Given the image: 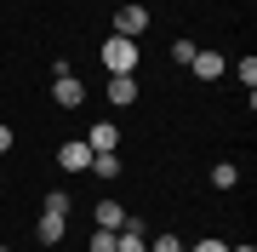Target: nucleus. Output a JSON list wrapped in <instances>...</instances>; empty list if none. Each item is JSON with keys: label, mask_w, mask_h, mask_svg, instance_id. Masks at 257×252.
Instances as JSON below:
<instances>
[{"label": "nucleus", "mask_w": 257, "mask_h": 252, "mask_svg": "<svg viewBox=\"0 0 257 252\" xmlns=\"http://www.w3.org/2000/svg\"><path fill=\"white\" fill-rule=\"evenodd\" d=\"M103 69H109V75H132V69H138V40L109 35L103 40Z\"/></svg>", "instance_id": "obj_1"}, {"label": "nucleus", "mask_w": 257, "mask_h": 252, "mask_svg": "<svg viewBox=\"0 0 257 252\" xmlns=\"http://www.w3.org/2000/svg\"><path fill=\"white\" fill-rule=\"evenodd\" d=\"M52 98L63 103V109H80V103H86V86L74 80V69H69V63H57V69H52Z\"/></svg>", "instance_id": "obj_2"}, {"label": "nucleus", "mask_w": 257, "mask_h": 252, "mask_svg": "<svg viewBox=\"0 0 257 252\" xmlns=\"http://www.w3.org/2000/svg\"><path fill=\"white\" fill-rule=\"evenodd\" d=\"M143 29H149V12H143V6H120V12H114V35L138 40Z\"/></svg>", "instance_id": "obj_3"}, {"label": "nucleus", "mask_w": 257, "mask_h": 252, "mask_svg": "<svg viewBox=\"0 0 257 252\" xmlns=\"http://www.w3.org/2000/svg\"><path fill=\"white\" fill-rule=\"evenodd\" d=\"M86 149H92V155H109V149H120V126H109V121H97L92 132H86Z\"/></svg>", "instance_id": "obj_4"}, {"label": "nucleus", "mask_w": 257, "mask_h": 252, "mask_svg": "<svg viewBox=\"0 0 257 252\" xmlns=\"http://www.w3.org/2000/svg\"><path fill=\"white\" fill-rule=\"evenodd\" d=\"M189 69H194V80H217L229 63H223V52H194V57H189Z\"/></svg>", "instance_id": "obj_5"}, {"label": "nucleus", "mask_w": 257, "mask_h": 252, "mask_svg": "<svg viewBox=\"0 0 257 252\" xmlns=\"http://www.w3.org/2000/svg\"><path fill=\"white\" fill-rule=\"evenodd\" d=\"M57 160H63L69 172H86V166H92V149H86V138H74V143H63V149H57Z\"/></svg>", "instance_id": "obj_6"}, {"label": "nucleus", "mask_w": 257, "mask_h": 252, "mask_svg": "<svg viewBox=\"0 0 257 252\" xmlns=\"http://www.w3.org/2000/svg\"><path fill=\"white\" fill-rule=\"evenodd\" d=\"M63 229H69V218H52V212H46V218L35 224V241H40V246H57V241H63Z\"/></svg>", "instance_id": "obj_7"}, {"label": "nucleus", "mask_w": 257, "mask_h": 252, "mask_svg": "<svg viewBox=\"0 0 257 252\" xmlns=\"http://www.w3.org/2000/svg\"><path fill=\"white\" fill-rule=\"evenodd\" d=\"M92 218H97V229H109V235H114L120 224H126V206H120V201H97V212H92Z\"/></svg>", "instance_id": "obj_8"}, {"label": "nucleus", "mask_w": 257, "mask_h": 252, "mask_svg": "<svg viewBox=\"0 0 257 252\" xmlns=\"http://www.w3.org/2000/svg\"><path fill=\"white\" fill-rule=\"evenodd\" d=\"M109 103H120V109L138 103V80H132V75H114V80H109Z\"/></svg>", "instance_id": "obj_9"}, {"label": "nucleus", "mask_w": 257, "mask_h": 252, "mask_svg": "<svg viewBox=\"0 0 257 252\" xmlns=\"http://www.w3.org/2000/svg\"><path fill=\"white\" fill-rule=\"evenodd\" d=\"M92 178H120V155L109 149V155H92V166H86Z\"/></svg>", "instance_id": "obj_10"}, {"label": "nucleus", "mask_w": 257, "mask_h": 252, "mask_svg": "<svg viewBox=\"0 0 257 252\" xmlns=\"http://www.w3.org/2000/svg\"><path fill=\"white\" fill-rule=\"evenodd\" d=\"M211 184H217V189H234L240 184V166H234V160H217V166H211Z\"/></svg>", "instance_id": "obj_11"}, {"label": "nucleus", "mask_w": 257, "mask_h": 252, "mask_svg": "<svg viewBox=\"0 0 257 252\" xmlns=\"http://www.w3.org/2000/svg\"><path fill=\"white\" fill-rule=\"evenodd\" d=\"M46 212L52 218H69V189H52V195H46Z\"/></svg>", "instance_id": "obj_12"}, {"label": "nucleus", "mask_w": 257, "mask_h": 252, "mask_svg": "<svg viewBox=\"0 0 257 252\" xmlns=\"http://www.w3.org/2000/svg\"><path fill=\"white\" fill-rule=\"evenodd\" d=\"M149 252H183V241H177L172 229H160V235H155V246H149Z\"/></svg>", "instance_id": "obj_13"}, {"label": "nucleus", "mask_w": 257, "mask_h": 252, "mask_svg": "<svg viewBox=\"0 0 257 252\" xmlns=\"http://www.w3.org/2000/svg\"><path fill=\"white\" fill-rule=\"evenodd\" d=\"M189 57H194V40H172V63L189 69Z\"/></svg>", "instance_id": "obj_14"}, {"label": "nucleus", "mask_w": 257, "mask_h": 252, "mask_svg": "<svg viewBox=\"0 0 257 252\" xmlns=\"http://www.w3.org/2000/svg\"><path fill=\"white\" fill-rule=\"evenodd\" d=\"M240 80H246V92L257 86V57H240Z\"/></svg>", "instance_id": "obj_15"}, {"label": "nucleus", "mask_w": 257, "mask_h": 252, "mask_svg": "<svg viewBox=\"0 0 257 252\" xmlns=\"http://www.w3.org/2000/svg\"><path fill=\"white\" fill-rule=\"evenodd\" d=\"M86 252H114V235H109V229H97V235H92V246H86Z\"/></svg>", "instance_id": "obj_16"}, {"label": "nucleus", "mask_w": 257, "mask_h": 252, "mask_svg": "<svg viewBox=\"0 0 257 252\" xmlns=\"http://www.w3.org/2000/svg\"><path fill=\"white\" fill-rule=\"evenodd\" d=\"M194 252H229V241H200Z\"/></svg>", "instance_id": "obj_17"}, {"label": "nucleus", "mask_w": 257, "mask_h": 252, "mask_svg": "<svg viewBox=\"0 0 257 252\" xmlns=\"http://www.w3.org/2000/svg\"><path fill=\"white\" fill-rule=\"evenodd\" d=\"M12 149V126H0V155H6Z\"/></svg>", "instance_id": "obj_18"}, {"label": "nucleus", "mask_w": 257, "mask_h": 252, "mask_svg": "<svg viewBox=\"0 0 257 252\" xmlns=\"http://www.w3.org/2000/svg\"><path fill=\"white\" fill-rule=\"evenodd\" d=\"M229 252H257V246H251V241H246V246H229Z\"/></svg>", "instance_id": "obj_19"}, {"label": "nucleus", "mask_w": 257, "mask_h": 252, "mask_svg": "<svg viewBox=\"0 0 257 252\" xmlns=\"http://www.w3.org/2000/svg\"><path fill=\"white\" fill-rule=\"evenodd\" d=\"M0 252H12V246H0Z\"/></svg>", "instance_id": "obj_20"}]
</instances>
